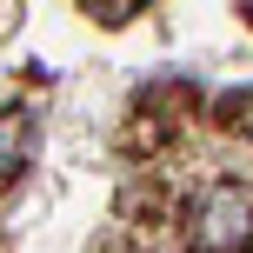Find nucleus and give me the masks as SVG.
Segmentation results:
<instances>
[{
    "mask_svg": "<svg viewBox=\"0 0 253 253\" xmlns=\"http://www.w3.org/2000/svg\"><path fill=\"white\" fill-rule=\"evenodd\" d=\"M87 13H100V20H107V27H120V20H126V13H140V7H133V0H93V7H87Z\"/></svg>",
    "mask_w": 253,
    "mask_h": 253,
    "instance_id": "nucleus-3",
    "label": "nucleus"
},
{
    "mask_svg": "<svg viewBox=\"0 0 253 253\" xmlns=\"http://www.w3.org/2000/svg\"><path fill=\"white\" fill-rule=\"evenodd\" d=\"M247 13H253V7H247Z\"/></svg>",
    "mask_w": 253,
    "mask_h": 253,
    "instance_id": "nucleus-4",
    "label": "nucleus"
},
{
    "mask_svg": "<svg viewBox=\"0 0 253 253\" xmlns=\"http://www.w3.org/2000/svg\"><path fill=\"white\" fill-rule=\"evenodd\" d=\"M247 240H253V193L233 187V180L207 187L200 207H193V247L200 253H240Z\"/></svg>",
    "mask_w": 253,
    "mask_h": 253,
    "instance_id": "nucleus-1",
    "label": "nucleus"
},
{
    "mask_svg": "<svg viewBox=\"0 0 253 253\" xmlns=\"http://www.w3.org/2000/svg\"><path fill=\"white\" fill-rule=\"evenodd\" d=\"M27 147H34V126H27V114H0V180L20 173Z\"/></svg>",
    "mask_w": 253,
    "mask_h": 253,
    "instance_id": "nucleus-2",
    "label": "nucleus"
}]
</instances>
